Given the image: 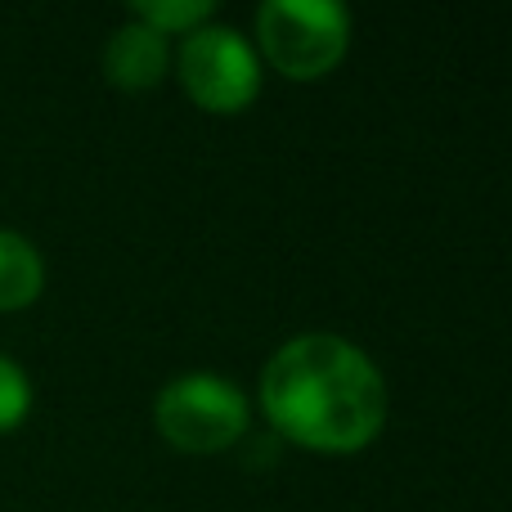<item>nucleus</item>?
I'll use <instances>...</instances> for the list:
<instances>
[{"label": "nucleus", "instance_id": "1", "mask_svg": "<svg viewBox=\"0 0 512 512\" xmlns=\"http://www.w3.org/2000/svg\"><path fill=\"white\" fill-rule=\"evenodd\" d=\"M261 414L283 441L315 454H355L387 423V378L355 342L301 333L261 369Z\"/></svg>", "mask_w": 512, "mask_h": 512}, {"label": "nucleus", "instance_id": "2", "mask_svg": "<svg viewBox=\"0 0 512 512\" xmlns=\"http://www.w3.org/2000/svg\"><path fill=\"white\" fill-rule=\"evenodd\" d=\"M351 50V9L337 0H265L256 9V59L288 81H319Z\"/></svg>", "mask_w": 512, "mask_h": 512}, {"label": "nucleus", "instance_id": "3", "mask_svg": "<svg viewBox=\"0 0 512 512\" xmlns=\"http://www.w3.org/2000/svg\"><path fill=\"white\" fill-rule=\"evenodd\" d=\"M248 396L230 378L216 373H185L171 378L153 400V427L167 445L185 454H221L248 432Z\"/></svg>", "mask_w": 512, "mask_h": 512}, {"label": "nucleus", "instance_id": "4", "mask_svg": "<svg viewBox=\"0 0 512 512\" xmlns=\"http://www.w3.org/2000/svg\"><path fill=\"white\" fill-rule=\"evenodd\" d=\"M176 77L185 95L207 113H243L261 95V59L256 45L234 27L203 23L180 41Z\"/></svg>", "mask_w": 512, "mask_h": 512}, {"label": "nucleus", "instance_id": "5", "mask_svg": "<svg viewBox=\"0 0 512 512\" xmlns=\"http://www.w3.org/2000/svg\"><path fill=\"white\" fill-rule=\"evenodd\" d=\"M167 36H158L153 27L126 18L122 27H113L104 45V77L113 81L117 90H153L162 77H167Z\"/></svg>", "mask_w": 512, "mask_h": 512}, {"label": "nucleus", "instance_id": "6", "mask_svg": "<svg viewBox=\"0 0 512 512\" xmlns=\"http://www.w3.org/2000/svg\"><path fill=\"white\" fill-rule=\"evenodd\" d=\"M45 292V256L27 234L0 225V310H27Z\"/></svg>", "mask_w": 512, "mask_h": 512}, {"label": "nucleus", "instance_id": "7", "mask_svg": "<svg viewBox=\"0 0 512 512\" xmlns=\"http://www.w3.org/2000/svg\"><path fill=\"white\" fill-rule=\"evenodd\" d=\"M216 14L212 0H140L131 5V18L153 27L158 36H189Z\"/></svg>", "mask_w": 512, "mask_h": 512}, {"label": "nucleus", "instance_id": "8", "mask_svg": "<svg viewBox=\"0 0 512 512\" xmlns=\"http://www.w3.org/2000/svg\"><path fill=\"white\" fill-rule=\"evenodd\" d=\"M27 414H32V378L14 355L0 351V436L23 427Z\"/></svg>", "mask_w": 512, "mask_h": 512}]
</instances>
